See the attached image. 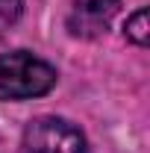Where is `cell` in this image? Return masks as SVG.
<instances>
[{"mask_svg": "<svg viewBox=\"0 0 150 153\" xmlns=\"http://www.w3.org/2000/svg\"><path fill=\"white\" fill-rule=\"evenodd\" d=\"M56 85V68L30 50H12L0 56V100L41 97Z\"/></svg>", "mask_w": 150, "mask_h": 153, "instance_id": "cell-1", "label": "cell"}, {"mask_svg": "<svg viewBox=\"0 0 150 153\" xmlns=\"http://www.w3.org/2000/svg\"><path fill=\"white\" fill-rule=\"evenodd\" d=\"M18 153H85V135L71 121L44 115L27 124Z\"/></svg>", "mask_w": 150, "mask_h": 153, "instance_id": "cell-2", "label": "cell"}, {"mask_svg": "<svg viewBox=\"0 0 150 153\" xmlns=\"http://www.w3.org/2000/svg\"><path fill=\"white\" fill-rule=\"evenodd\" d=\"M118 9L121 0H76L68 15V30L76 38H100L106 36Z\"/></svg>", "mask_w": 150, "mask_h": 153, "instance_id": "cell-3", "label": "cell"}, {"mask_svg": "<svg viewBox=\"0 0 150 153\" xmlns=\"http://www.w3.org/2000/svg\"><path fill=\"white\" fill-rule=\"evenodd\" d=\"M127 36L135 41V44H147V9H138L130 21H127Z\"/></svg>", "mask_w": 150, "mask_h": 153, "instance_id": "cell-4", "label": "cell"}, {"mask_svg": "<svg viewBox=\"0 0 150 153\" xmlns=\"http://www.w3.org/2000/svg\"><path fill=\"white\" fill-rule=\"evenodd\" d=\"M24 12V0H0V36L21 18Z\"/></svg>", "mask_w": 150, "mask_h": 153, "instance_id": "cell-5", "label": "cell"}]
</instances>
